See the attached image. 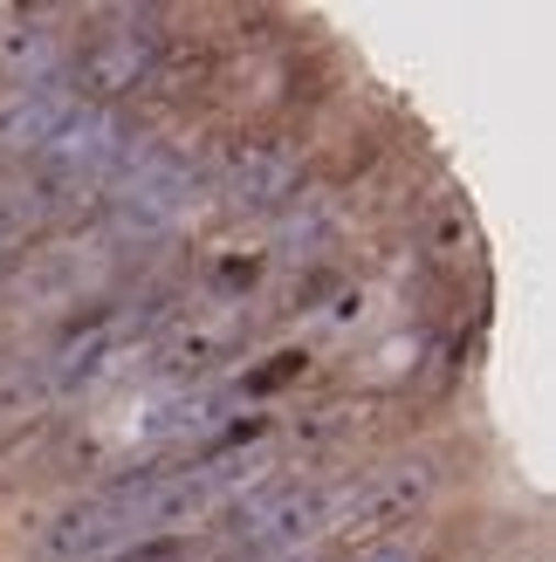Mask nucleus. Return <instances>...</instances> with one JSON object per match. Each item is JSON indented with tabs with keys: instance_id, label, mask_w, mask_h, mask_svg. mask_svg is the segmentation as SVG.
Segmentation results:
<instances>
[{
	"instance_id": "obj_1",
	"label": "nucleus",
	"mask_w": 556,
	"mask_h": 562,
	"mask_svg": "<svg viewBox=\"0 0 556 562\" xmlns=\"http://www.w3.org/2000/svg\"><path fill=\"white\" fill-rule=\"evenodd\" d=\"M103 227L118 240H158L179 227V213L192 206V158L173 151V145H152L137 137L131 158L118 165V179L103 192Z\"/></svg>"
},
{
	"instance_id": "obj_2",
	"label": "nucleus",
	"mask_w": 556,
	"mask_h": 562,
	"mask_svg": "<svg viewBox=\"0 0 556 562\" xmlns=\"http://www.w3.org/2000/svg\"><path fill=\"white\" fill-rule=\"evenodd\" d=\"M165 21L158 14H110V27H97L90 42L76 48L69 63V97L76 103H97V110H118L124 97L152 90L158 69H165Z\"/></svg>"
},
{
	"instance_id": "obj_3",
	"label": "nucleus",
	"mask_w": 556,
	"mask_h": 562,
	"mask_svg": "<svg viewBox=\"0 0 556 562\" xmlns=\"http://www.w3.org/2000/svg\"><path fill=\"white\" fill-rule=\"evenodd\" d=\"M330 521V494L316 481H275L255 487L227 515V536H220V555H241V562H289L310 536H323Z\"/></svg>"
},
{
	"instance_id": "obj_4",
	"label": "nucleus",
	"mask_w": 556,
	"mask_h": 562,
	"mask_svg": "<svg viewBox=\"0 0 556 562\" xmlns=\"http://www.w3.org/2000/svg\"><path fill=\"white\" fill-rule=\"evenodd\" d=\"M433 487H440V460H433V453H399V460L371 467L365 481L344 494V508L330 515L323 528H337V536L357 542V549H378L385 536H399V528L426 508Z\"/></svg>"
},
{
	"instance_id": "obj_5",
	"label": "nucleus",
	"mask_w": 556,
	"mask_h": 562,
	"mask_svg": "<svg viewBox=\"0 0 556 562\" xmlns=\"http://www.w3.org/2000/svg\"><path fill=\"white\" fill-rule=\"evenodd\" d=\"M137 515L118 481H103L97 494L69 501L42 536H35V562H118L124 549H137Z\"/></svg>"
},
{
	"instance_id": "obj_6",
	"label": "nucleus",
	"mask_w": 556,
	"mask_h": 562,
	"mask_svg": "<svg viewBox=\"0 0 556 562\" xmlns=\"http://www.w3.org/2000/svg\"><path fill=\"white\" fill-rule=\"evenodd\" d=\"M302 192V145L296 137H241L220 165L227 213H282Z\"/></svg>"
},
{
	"instance_id": "obj_7",
	"label": "nucleus",
	"mask_w": 556,
	"mask_h": 562,
	"mask_svg": "<svg viewBox=\"0 0 556 562\" xmlns=\"http://www.w3.org/2000/svg\"><path fill=\"white\" fill-rule=\"evenodd\" d=\"M241 344H247V308H241V302H213V308H200V316L173 336V344L152 350L145 371H152L158 384H192V378L220 371V363H227Z\"/></svg>"
},
{
	"instance_id": "obj_8",
	"label": "nucleus",
	"mask_w": 556,
	"mask_h": 562,
	"mask_svg": "<svg viewBox=\"0 0 556 562\" xmlns=\"http://www.w3.org/2000/svg\"><path fill=\"white\" fill-rule=\"evenodd\" d=\"M69 110H76V97H69V82L55 76V82H35L8 117H0V145L8 151H48V137L69 124Z\"/></svg>"
},
{
	"instance_id": "obj_9",
	"label": "nucleus",
	"mask_w": 556,
	"mask_h": 562,
	"mask_svg": "<svg viewBox=\"0 0 556 562\" xmlns=\"http://www.w3.org/2000/svg\"><path fill=\"white\" fill-rule=\"evenodd\" d=\"M55 398L42 378V357H0V426H21Z\"/></svg>"
},
{
	"instance_id": "obj_10",
	"label": "nucleus",
	"mask_w": 556,
	"mask_h": 562,
	"mask_svg": "<svg viewBox=\"0 0 556 562\" xmlns=\"http://www.w3.org/2000/svg\"><path fill=\"white\" fill-rule=\"evenodd\" d=\"M27 261H42V274L35 281H21V295L27 302H63V295H76L82 289V255H27Z\"/></svg>"
},
{
	"instance_id": "obj_11",
	"label": "nucleus",
	"mask_w": 556,
	"mask_h": 562,
	"mask_svg": "<svg viewBox=\"0 0 556 562\" xmlns=\"http://www.w3.org/2000/svg\"><path fill=\"white\" fill-rule=\"evenodd\" d=\"M302 363H310L302 350H282V357H268L255 378H241V398H262V391H282L289 378H302Z\"/></svg>"
},
{
	"instance_id": "obj_12",
	"label": "nucleus",
	"mask_w": 556,
	"mask_h": 562,
	"mask_svg": "<svg viewBox=\"0 0 556 562\" xmlns=\"http://www.w3.org/2000/svg\"><path fill=\"white\" fill-rule=\"evenodd\" d=\"M357 562H412V555H405V549H392V542H378L371 555H357Z\"/></svg>"
},
{
	"instance_id": "obj_13",
	"label": "nucleus",
	"mask_w": 556,
	"mask_h": 562,
	"mask_svg": "<svg viewBox=\"0 0 556 562\" xmlns=\"http://www.w3.org/2000/svg\"><path fill=\"white\" fill-rule=\"evenodd\" d=\"M8 268H14V261H0V274H8Z\"/></svg>"
}]
</instances>
